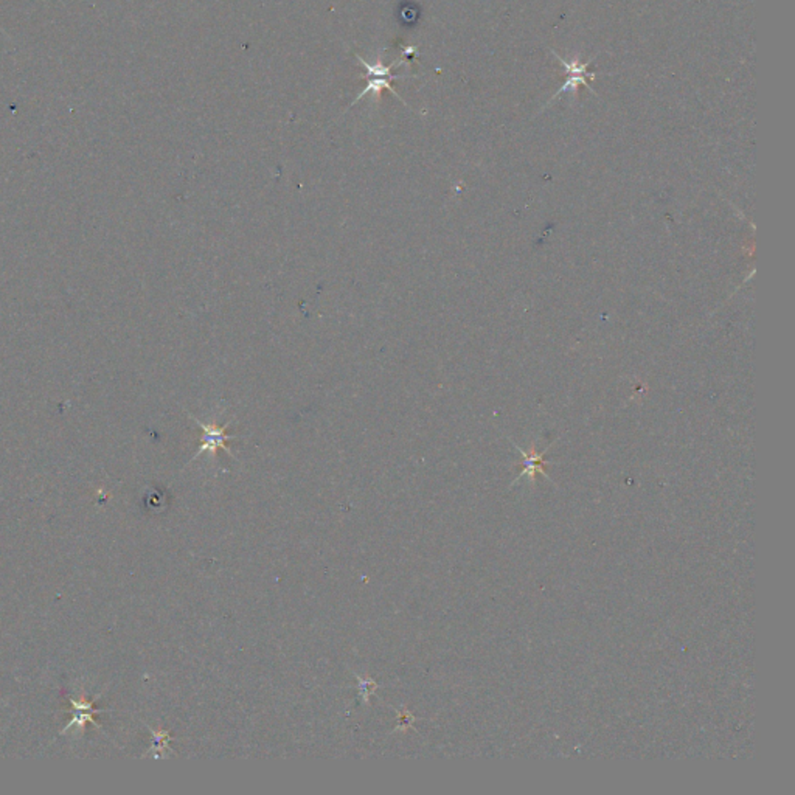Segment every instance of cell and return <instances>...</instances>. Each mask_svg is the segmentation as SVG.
Instances as JSON below:
<instances>
[{
	"instance_id": "5",
	"label": "cell",
	"mask_w": 795,
	"mask_h": 795,
	"mask_svg": "<svg viewBox=\"0 0 795 795\" xmlns=\"http://www.w3.org/2000/svg\"><path fill=\"white\" fill-rule=\"evenodd\" d=\"M398 713H399V724H398V727H396V730H406L408 725L413 724L415 718H413L407 710H404V711L399 710Z\"/></svg>"
},
{
	"instance_id": "2",
	"label": "cell",
	"mask_w": 795,
	"mask_h": 795,
	"mask_svg": "<svg viewBox=\"0 0 795 795\" xmlns=\"http://www.w3.org/2000/svg\"><path fill=\"white\" fill-rule=\"evenodd\" d=\"M356 56H358L361 65H362L363 69H366V72H367V75H363V77H376V78H389V79H396V78H398V77H395V75H392V72H393V69H395V67H398L401 63L392 64V65H385V64L381 61V56H377L376 63L371 64V63L366 61V59H363V58H361L359 55H356Z\"/></svg>"
},
{
	"instance_id": "4",
	"label": "cell",
	"mask_w": 795,
	"mask_h": 795,
	"mask_svg": "<svg viewBox=\"0 0 795 795\" xmlns=\"http://www.w3.org/2000/svg\"><path fill=\"white\" fill-rule=\"evenodd\" d=\"M354 676H356V679H358V682H359V691H361V694H362V697H363V701H366V702L368 704V702H370V696L373 694L375 691L377 690V683H376V680L368 678V676H367V678H361L359 674H354Z\"/></svg>"
},
{
	"instance_id": "3",
	"label": "cell",
	"mask_w": 795,
	"mask_h": 795,
	"mask_svg": "<svg viewBox=\"0 0 795 795\" xmlns=\"http://www.w3.org/2000/svg\"><path fill=\"white\" fill-rule=\"evenodd\" d=\"M522 455L525 457V463H524V470H522L521 475H519V479H521L522 475H530L531 479H534L538 472H541L542 475H545V477H547V474L544 472V467H542V466H544V455H542V454L536 455L534 452L531 455H526L525 452H522Z\"/></svg>"
},
{
	"instance_id": "1",
	"label": "cell",
	"mask_w": 795,
	"mask_h": 795,
	"mask_svg": "<svg viewBox=\"0 0 795 795\" xmlns=\"http://www.w3.org/2000/svg\"><path fill=\"white\" fill-rule=\"evenodd\" d=\"M190 418L196 422V425L200 427V430H202V435H200L199 451H198V454L193 457V460H196L198 457H200L202 454H210L214 458V457H216L219 449H224L228 455H232L235 458L232 449H230L227 446V443L230 440L236 438L235 435L227 434V427L230 426V422H226L224 426H219V425H216V422H202V421H199L196 417H190Z\"/></svg>"
}]
</instances>
